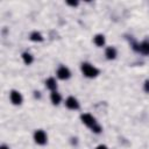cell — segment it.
Wrapping results in <instances>:
<instances>
[{"mask_svg":"<svg viewBox=\"0 0 149 149\" xmlns=\"http://www.w3.org/2000/svg\"><path fill=\"white\" fill-rule=\"evenodd\" d=\"M10 100L14 105H20L22 102V95L17 91H12L10 92Z\"/></svg>","mask_w":149,"mask_h":149,"instance_id":"6","label":"cell"},{"mask_svg":"<svg viewBox=\"0 0 149 149\" xmlns=\"http://www.w3.org/2000/svg\"><path fill=\"white\" fill-rule=\"evenodd\" d=\"M45 85H47V87H48V88H50V90H55V88L57 87L56 80H55L54 78H49V79H47Z\"/></svg>","mask_w":149,"mask_h":149,"instance_id":"8","label":"cell"},{"mask_svg":"<svg viewBox=\"0 0 149 149\" xmlns=\"http://www.w3.org/2000/svg\"><path fill=\"white\" fill-rule=\"evenodd\" d=\"M22 58H23V61H24L26 64H30V63L33 62V57H31V55L28 54V52H24V54L22 55Z\"/></svg>","mask_w":149,"mask_h":149,"instance_id":"12","label":"cell"},{"mask_svg":"<svg viewBox=\"0 0 149 149\" xmlns=\"http://www.w3.org/2000/svg\"><path fill=\"white\" fill-rule=\"evenodd\" d=\"M106 56H107L108 59L115 58V56H116V50H115L113 47H108V48L106 49Z\"/></svg>","mask_w":149,"mask_h":149,"instance_id":"7","label":"cell"},{"mask_svg":"<svg viewBox=\"0 0 149 149\" xmlns=\"http://www.w3.org/2000/svg\"><path fill=\"white\" fill-rule=\"evenodd\" d=\"M68 3H69V5H71V6H77V5H78L77 2H70V1H69Z\"/></svg>","mask_w":149,"mask_h":149,"instance_id":"16","label":"cell"},{"mask_svg":"<svg viewBox=\"0 0 149 149\" xmlns=\"http://www.w3.org/2000/svg\"><path fill=\"white\" fill-rule=\"evenodd\" d=\"M1 149H8V148H7V147H5V146H2V147H1Z\"/></svg>","mask_w":149,"mask_h":149,"instance_id":"17","label":"cell"},{"mask_svg":"<svg viewBox=\"0 0 149 149\" xmlns=\"http://www.w3.org/2000/svg\"><path fill=\"white\" fill-rule=\"evenodd\" d=\"M140 50H141V52H143L144 55H148L149 54V42H142L141 44H140Z\"/></svg>","mask_w":149,"mask_h":149,"instance_id":"9","label":"cell"},{"mask_svg":"<svg viewBox=\"0 0 149 149\" xmlns=\"http://www.w3.org/2000/svg\"><path fill=\"white\" fill-rule=\"evenodd\" d=\"M81 71L86 77H90V78H93V77L98 76V73H99V70L88 63H84L81 65Z\"/></svg>","mask_w":149,"mask_h":149,"instance_id":"2","label":"cell"},{"mask_svg":"<svg viewBox=\"0 0 149 149\" xmlns=\"http://www.w3.org/2000/svg\"><path fill=\"white\" fill-rule=\"evenodd\" d=\"M80 118H81V121H83V122H84L86 126H88V127H90L92 130H94L95 133H100L101 127H100V126L97 123L95 119H94V118H93L91 114H87V113H86V114H83Z\"/></svg>","mask_w":149,"mask_h":149,"instance_id":"1","label":"cell"},{"mask_svg":"<svg viewBox=\"0 0 149 149\" xmlns=\"http://www.w3.org/2000/svg\"><path fill=\"white\" fill-rule=\"evenodd\" d=\"M144 90H146L147 92H149V80L146 81V84H144Z\"/></svg>","mask_w":149,"mask_h":149,"instance_id":"14","label":"cell"},{"mask_svg":"<svg viewBox=\"0 0 149 149\" xmlns=\"http://www.w3.org/2000/svg\"><path fill=\"white\" fill-rule=\"evenodd\" d=\"M65 105H66V107L70 108V109H77V108L79 107V104H78L77 99L73 98V97H69V98L66 99V101H65Z\"/></svg>","mask_w":149,"mask_h":149,"instance_id":"5","label":"cell"},{"mask_svg":"<svg viewBox=\"0 0 149 149\" xmlns=\"http://www.w3.org/2000/svg\"><path fill=\"white\" fill-rule=\"evenodd\" d=\"M94 43H95L98 47L104 45V43H105V37H104L102 35H97V36L94 37Z\"/></svg>","mask_w":149,"mask_h":149,"instance_id":"11","label":"cell"},{"mask_svg":"<svg viewBox=\"0 0 149 149\" xmlns=\"http://www.w3.org/2000/svg\"><path fill=\"white\" fill-rule=\"evenodd\" d=\"M30 40L31 41H42L43 38H42V35L40 34V33H33L31 35H30Z\"/></svg>","mask_w":149,"mask_h":149,"instance_id":"13","label":"cell"},{"mask_svg":"<svg viewBox=\"0 0 149 149\" xmlns=\"http://www.w3.org/2000/svg\"><path fill=\"white\" fill-rule=\"evenodd\" d=\"M97 149H107V147L101 144V146H98V147H97Z\"/></svg>","mask_w":149,"mask_h":149,"instance_id":"15","label":"cell"},{"mask_svg":"<svg viewBox=\"0 0 149 149\" xmlns=\"http://www.w3.org/2000/svg\"><path fill=\"white\" fill-rule=\"evenodd\" d=\"M61 95H59V93H57V92H52L51 93V101H52V104H55V105H58L59 102H61Z\"/></svg>","mask_w":149,"mask_h":149,"instance_id":"10","label":"cell"},{"mask_svg":"<svg viewBox=\"0 0 149 149\" xmlns=\"http://www.w3.org/2000/svg\"><path fill=\"white\" fill-rule=\"evenodd\" d=\"M34 139H35V142L38 143V144H44L47 142V135L43 130H37L35 132L34 134Z\"/></svg>","mask_w":149,"mask_h":149,"instance_id":"3","label":"cell"},{"mask_svg":"<svg viewBox=\"0 0 149 149\" xmlns=\"http://www.w3.org/2000/svg\"><path fill=\"white\" fill-rule=\"evenodd\" d=\"M70 71H69V69L68 68H65V66H61L58 70H57V77L59 78V79H68L69 77H70Z\"/></svg>","mask_w":149,"mask_h":149,"instance_id":"4","label":"cell"}]
</instances>
